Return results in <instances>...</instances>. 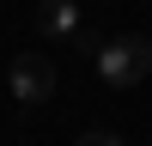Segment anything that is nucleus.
I'll return each instance as SVG.
<instances>
[{
  "label": "nucleus",
  "instance_id": "f257e3e1",
  "mask_svg": "<svg viewBox=\"0 0 152 146\" xmlns=\"http://www.w3.org/2000/svg\"><path fill=\"white\" fill-rule=\"evenodd\" d=\"M91 67H97V79H104V85L128 91V85H140L146 73H152V36H140V31L110 36V43L91 55Z\"/></svg>",
  "mask_w": 152,
  "mask_h": 146
},
{
  "label": "nucleus",
  "instance_id": "f03ea898",
  "mask_svg": "<svg viewBox=\"0 0 152 146\" xmlns=\"http://www.w3.org/2000/svg\"><path fill=\"white\" fill-rule=\"evenodd\" d=\"M6 85H12L18 104H49L55 97V61L49 55H18L12 73H6Z\"/></svg>",
  "mask_w": 152,
  "mask_h": 146
},
{
  "label": "nucleus",
  "instance_id": "7ed1b4c3",
  "mask_svg": "<svg viewBox=\"0 0 152 146\" xmlns=\"http://www.w3.org/2000/svg\"><path fill=\"white\" fill-rule=\"evenodd\" d=\"M37 31L43 36H79L85 31V18H79V6H73V0H43V6H37Z\"/></svg>",
  "mask_w": 152,
  "mask_h": 146
},
{
  "label": "nucleus",
  "instance_id": "20e7f679",
  "mask_svg": "<svg viewBox=\"0 0 152 146\" xmlns=\"http://www.w3.org/2000/svg\"><path fill=\"white\" fill-rule=\"evenodd\" d=\"M79 146H122V140H116L110 128H91V134H79Z\"/></svg>",
  "mask_w": 152,
  "mask_h": 146
}]
</instances>
